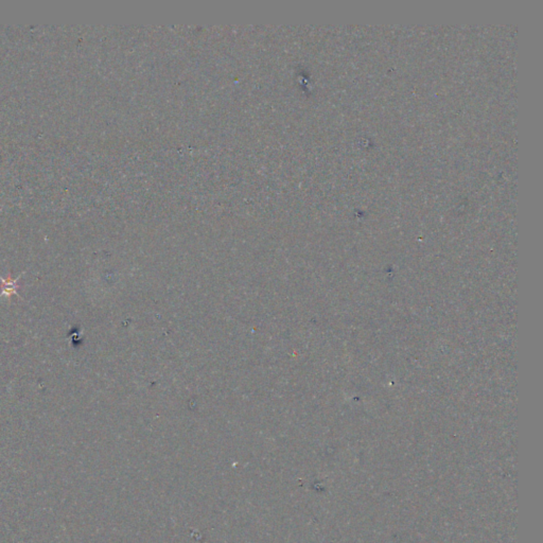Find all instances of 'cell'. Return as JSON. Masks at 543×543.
<instances>
[{
	"label": "cell",
	"instance_id": "cell-1",
	"mask_svg": "<svg viewBox=\"0 0 543 543\" xmlns=\"http://www.w3.org/2000/svg\"><path fill=\"white\" fill-rule=\"evenodd\" d=\"M20 276H18L17 278L15 279H12L11 278V275H8L7 278H3V277H0V281L3 282L2 284V293H0V297H11L12 295H17V289H18V285H17V281L18 279H20Z\"/></svg>",
	"mask_w": 543,
	"mask_h": 543
}]
</instances>
